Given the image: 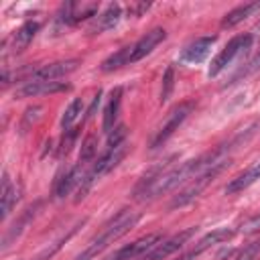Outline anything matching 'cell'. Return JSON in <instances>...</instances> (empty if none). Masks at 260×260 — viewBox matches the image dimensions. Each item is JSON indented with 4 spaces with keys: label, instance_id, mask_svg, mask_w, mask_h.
<instances>
[{
    "label": "cell",
    "instance_id": "obj_1",
    "mask_svg": "<svg viewBox=\"0 0 260 260\" xmlns=\"http://www.w3.org/2000/svg\"><path fill=\"white\" fill-rule=\"evenodd\" d=\"M138 219H140V213H134V211H128V209L120 211V213L102 230V234H98V236L89 242L87 250H85L77 260H89L91 256L100 254V252L106 250L110 244H114V242L120 240L124 234H128V232L136 225Z\"/></svg>",
    "mask_w": 260,
    "mask_h": 260
},
{
    "label": "cell",
    "instance_id": "obj_2",
    "mask_svg": "<svg viewBox=\"0 0 260 260\" xmlns=\"http://www.w3.org/2000/svg\"><path fill=\"white\" fill-rule=\"evenodd\" d=\"M252 47V35H238V37H234L217 55H215V59L211 61V65H209V77H215V75H219L236 57H240V55H244V53H248V49Z\"/></svg>",
    "mask_w": 260,
    "mask_h": 260
},
{
    "label": "cell",
    "instance_id": "obj_3",
    "mask_svg": "<svg viewBox=\"0 0 260 260\" xmlns=\"http://www.w3.org/2000/svg\"><path fill=\"white\" fill-rule=\"evenodd\" d=\"M223 167H228V160H221V162H217L215 167L207 169L205 173H201V175L193 177V181H191L183 191H179V195H175V197H173L171 207H183V205H187V203L195 201V199L201 195V191H203V189L213 181V177H215V175H219V173L223 171Z\"/></svg>",
    "mask_w": 260,
    "mask_h": 260
},
{
    "label": "cell",
    "instance_id": "obj_4",
    "mask_svg": "<svg viewBox=\"0 0 260 260\" xmlns=\"http://www.w3.org/2000/svg\"><path fill=\"white\" fill-rule=\"evenodd\" d=\"M193 108H195V102H181L179 106H175V108L167 114V118L162 120V124L158 126L154 138L150 140V148H158L165 140H169V136L183 124V120L191 114Z\"/></svg>",
    "mask_w": 260,
    "mask_h": 260
},
{
    "label": "cell",
    "instance_id": "obj_5",
    "mask_svg": "<svg viewBox=\"0 0 260 260\" xmlns=\"http://www.w3.org/2000/svg\"><path fill=\"white\" fill-rule=\"evenodd\" d=\"M162 240V234L160 232H154V234H146L130 244H126L124 248L116 250L114 254H110L106 260H134V258H142L146 252H150L158 242Z\"/></svg>",
    "mask_w": 260,
    "mask_h": 260
},
{
    "label": "cell",
    "instance_id": "obj_6",
    "mask_svg": "<svg viewBox=\"0 0 260 260\" xmlns=\"http://www.w3.org/2000/svg\"><path fill=\"white\" fill-rule=\"evenodd\" d=\"M195 234V228H187V230H181L179 234L171 236V238H162L150 252H146L142 256V260H165L169 258L173 252H177L183 244H187Z\"/></svg>",
    "mask_w": 260,
    "mask_h": 260
},
{
    "label": "cell",
    "instance_id": "obj_7",
    "mask_svg": "<svg viewBox=\"0 0 260 260\" xmlns=\"http://www.w3.org/2000/svg\"><path fill=\"white\" fill-rule=\"evenodd\" d=\"M79 65L77 59H69V61H55V63H47L41 67H35L30 73L28 81H57L59 77H65L67 73L75 71ZM26 81V83H28Z\"/></svg>",
    "mask_w": 260,
    "mask_h": 260
},
{
    "label": "cell",
    "instance_id": "obj_8",
    "mask_svg": "<svg viewBox=\"0 0 260 260\" xmlns=\"http://www.w3.org/2000/svg\"><path fill=\"white\" fill-rule=\"evenodd\" d=\"M167 32L165 28H152L148 30L144 37H140L134 45H132V53H130V63H136L140 59H144L146 55H150L154 51V47H158L165 41Z\"/></svg>",
    "mask_w": 260,
    "mask_h": 260
},
{
    "label": "cell",
    "instance_id": "obj_9",
    "mask_svg": "<svg viewBox=\"0 0 260 260\" xmlns=\"http://www.w3.org/2000/svg\"><path fill=\"white\" fill-rule=\"evenodd\" d=\"M67 89H69V83L65 81H28L16 89L14 98H37V95H49V93H59Z\"/></svg>",
    "mask_w": 260,
    "mask_h": 260
},
{
    "label": "cell",
    "instance_id": "obj_10",
    "mask_svg": "<svg viewBox=\"0 0 260 260\" xmlns=\"http://www.w3.org/2000/svg\"><path fill=\"white\" fill-rule=\"evenodd\" d=\"M98 16V4L95 2H67L59 14V20L65 24H73L79 22L83 18H91Z\"/></svg>",
    "mask_w": 260,
    "mask_h": 260
},
{
    "label": "cell",
    "instance_id": "obj_11",
    "mask_svg": "<svg viewBox=\"0 0 260 260\" xmlns=\"http://www.w3.org/2000/svg\"><path fill=\"white\" fill-rule=\"evenodd\" d=\"M213 43H215V37H201V39L193 41L191 45H187L183 49L181 61H185V63H201V61H205Z\"/></svg>",
    "mask_w": 260,
    "mask_h": 260
},
{
    "label": "cell",
    "instance_id": "obj_12",
    "mask_svg": "<svg viewBox=\"0 0 260 260\" xmlns=\"http://www.w3.org/2000/svg\"><path fill=\"white\" fill-rule=\"evenodd\" d=\"M83 165L81 162H77L75 167H71L63 177H59L57 179V185H55V197H65V195H69L75 187L79 189V185H81V181H83Z\"/></svg>",
    "mask_w": 260,
    "mask_h": 260
},
{
    "label": "cell",
    "instance_id": "obj_13",
    "mask_svg": "<svg viewBox=\"0 0 260 260\" xmlns=\"http://www.w3.org/2000/svg\"><path fill=\"white\" fill-rule=\"evenodd\" d=\"M120 16H122V8H120V4H108V8L102 12V14H98L95 18H93V22H91V26H89V32L91 35H100V32H104V30H108V28H114L116 24H118V20H120Z\"/></svg>",
    "mask_w": 260,
    "mask_h": 260
},
{
    "label": "cell",
    "instance_id": "obj_14",
    "mask_svg": "<svg viewBox=\"0 0 260 260\" xmlns=\"http://www.w3.org/2000/svg\"><path fill=\"white\" fill-rule=\"evenodd\" d=\"M120 104H122V87L116 85L110 93V100L104 108V122H102V128L104 132H112L116 128V120H118V112H120Z\"/></svg>",
    "mask_w": 260,
    "mask_h": 260
},
{
    "label": "cell",
    "instance_id": "obj_15",
    "mask_svg": "<svg viewBox=\"0 0 260 260\" xmlns=\"http://www.w3.org/2000/svg\"><path fill=\"white\" fill-rule=\"evenodd\" d=\"M37 30H39V22H35V20H28V22H24L18 30H14V35L10 37V47H12V51H14V53L24 51V49L28 47V43L35 39Z\"/></svg>",
    "mask_w": 260,
    "mask_h": 260
},
{
    "label": "cell",
    "instance_id": "obj_16",
    "mask_svg": "<svg viewBox=\"0 0 260 260\" xmlns=\"http://www.w3.org/2000/svg\"><path fill=\"white\" fill-rule=\"evenodd\" d=\"M258 10H260V2H246V4H240V6H236L234 10H230V12L223 16L221 26H223V28H232V26H236V24L242 22V20H246L248 16H252V14L258 12Z\"/></svg>",
    "mask_w": 260,
    "mask_h": 260
},
{
    "label": "cell",
    "instance_id": "obj_17",
    "mask_svg": "<svg viewBox=\"0 0 260 260\" xmlns=\"http://www.w3.org/2000/svg\"><path fill=\"white\" fill-rule=\"evenodd\" d=\"M234 236H236V230H232V228H217V230L205 234V236L197 242L195 250L201 254V252H205L207 248H211V246H215V244H223V242L232 240Z\"/></svg>",
    "mask_w": 260,
    "mask_h": 260
},
{
    "label": "cell",
    "instance_id": "obj_18",
    "mask_svg": "<svg viewBox=\"0 0 260 260\" xmlns=\"http://www.w3.org/2000/svg\"><path fill=\"white\" fill-rule=\"evenodd\" d=\"M260 179V162L250 167L248 171H244L242 175H238L236 179H232L228 185H225V193H238V191H244L246 187H250L252 183H256Z\"/></svg>",
    "mask_w": 260,
    "mask_h": 260
},
{
    "label": "cell",
    "instance_id": "obj_19",
    "mask_svg": "<svg viewBox=\"0 0 260 260\" xmlns=\"http://www.w3.org/2000/svg\"><path fill=\"white\" fill-rule=\"evenodd\" d=\"M16 201H18V189L12 187L8 175L4 173V177H2V219L8 217V213L12 211V205Z\"/></svg>",
    "mask_w": 260,
    "mask_h": 260
},
{
    "label": "cell",
    "instance_id": "obj_20",
    "mask_svg": "<svg viewBox=\"0 0 260 260\" xmlns=\"http://www.w3.org/2000/svg\"><path fill=\"white\" fill-rule=\"evenodd\" d=\"M130 53H132V45H130V47H122V49H118L114 55H110V57L102 63V71L110 73V71L120 69L122 65H128V63H130Z\"/></svg>",
    "mask_w": 260,
    "mask_h": 260
},
{
    "label": "cell",
    "instance_id": "obj_21",
    "mask_svg": "<svg viewBox=\"0 0 260 260\" xmlns=\"http://www.w3.org/2000/svg\"><path fill=\"white\" fill-rule=\"evenodd\" d=\"M81 108H83V102L79 100V98H75L69 106H67V110H65V114H63V118H61V126H63V130H69L71 128V124L77 120V116L81 114Z\"/></svg>",
    "mask_w": 260,
    "mask_h": 260
},
{
    "label": "cell",
    "instance_id": "obj_22",
    "mask_svg": "<svg viewBox=\"0 0 260 260\" xmlns=\"http://www.w3.org/2000/svg\"><path fill=\"white\" fill-rule=\"evenodd\" d=\"M95 152H98V142H95V136L93 134H89L85 140H83V144H81V152H79V162L85 167L93 156H95Z\"/></svg>",
    "mask_w": 260,
    "mask_h": 260
},
{
    "label": "cell",
    "instance_id": "obj_23",
    "mask_svg": "<svg viewBox=\"0 0 260 260\" xmlns=\"http://www.w3.org/2000/svg\"><path fill=\"white\" fill-rule=\"evenodd\" d=\"M175 87V67L169 65L162 73V87H160V102H167Z\"/></svg>",
    "mask_w": 260,
    "mask_h": 260
},
{
    "label": "cell",
    "instance_id": "obj_24",
    "mask_svg": "<svg viewBox=\"0 0 260 260\" xmlns=\"http://www.w3.org/2000/svg\"><path fill=\"white\" fill-rule=\"evenodd\" d=\"M41 112H43L41 106H30V108L24 110V116H22V120H20V134H24V132L41 118Z\"/></svg>",
    "mask_w": 260,
    "mask_h": 260
},
{
    "label": "cell",
    "instance_id": "obj_25",
    "mask_svg": "<svg viewBox=\"0 0 260 260\" xmlns=\"http://www.w3.org/2000/svg\"><path fill=\"white\" fill-rule=\"evenodd\" d=\"M77 134H79V128L63 130V138H61V144H59V156H63V154H67L71 150V146L77 140Z\"/></svg>",
    "mask_w": 260,
    "mask_h": 260
},
{
    "label": "cell",
    "instance_id": "obj_26",
    "mask_svg": "<svg viewBox=\"0 0 260 260\" xmlns=\"http://www.w3.org/2000/svg\"><path fill=\"white\" fill-rule=\"evenodd\" d=\"M126 134H128V128L124 124L116 126L110 134H108V148H114V146H120L126 142Z\"/></svg>",
    "mask_w": 260,
    "mask_h": 260
},
{
    "label": "cell",
    "instance_id": "obj_27",
    "mask_svg": "<svg viewBox=\"0 0 260 260\" xmlns=\"http://www.w3.org/2000/svg\"><path fill=\"white\" fill-rule=\"evenodd\" d=\"M258 230H260V215H252V217H248V219H244L240 223V230L238 232H242V234H254Z\"/></svg>",
    "mask_w": 260,
    "mask_h": 260
},
{
    "label": "cell",
    "instance_id": "obj_28",
    "mask_svg": "<svg viewBox=\"0 0 260 260\" xmlns=\"http://www.w3.org/2000/svg\"><path fill=\"white\" fill-rule=\"evenodd\" d=\"M260 254V240H256V242H252L246 250H242V254H240V258L238 260H256V256Z\"/></svg>",
    "mask_w": 260,
    "mask_h": 260
},
{
    "label": "cell",
    "instance_id": "obj_29",
    "mask_svg": "<svg viewBox=\"0 0 260 260\" xmlns=\"http://www.w3.org/2000/svg\"><path fill=\"white\" fill-rule=\"evenodd\" d=\"M100 100H102V91L98 89V93H95V98H93V102H91V106H89V110H87V118H91V116H93V112H95V108H98Z\"/></svg>",
    "mask_w": 260,
    "mask_h": 260
},
{
    "label": "cell",
    "instance_id": "obj_30",
    "mask_svg": "<svg viewBox=\"0 0 260 260\" xmlns=\"http://www.w3.org/2000/svg\"><path fill=\"white\" fill-rule=\"evenodd\" d=\"M199 256V252L193 248V250H189V252H185V254H181L179 258H175V260H195Z\"/></svg>",
    "mask_w": 260,
    "mask_h": 260
},
{
    "label": "cell",
    "instance_id": "obj_31",
    "mask_svg": "<svg viewBox=\"0 0 260 260\" xmlns=\"http://www.w3.org/2000/svg\"><path fill=\"white\" fill-rule=\"evenodd\" d=\"M258 57H260V55H258Z\"/></svg>",
    "mask_w": 260,
    "mask_h": 260
}]
</instances>
